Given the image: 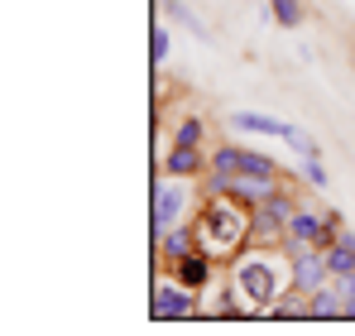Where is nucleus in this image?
Here are the masks:
<instances>
[{
  "instance_id": "f257e3e1",
  "label": "nucleus",
  "mask_w": 355,
  "mask_h": 336,
  "mask_svg": "<svg viewBox=\"0 0 355 336\" xmlns=\"http://www.w3.org/2000/svg\"><path fill=\"white\" fill-rule=\"evenodd\" d=\"M254 230V207L236 197V192H211L202 221H197V250H207L211 260L221 255H236L240 240Z\"/></svg>"
},
{
  "instance_id": "f03ea898",
  "label": "nucleus",
  "mask_w": 355,
  "mask_h": 336,
  "mask_svg": "<svg viewBox=\"0 0 355 336\" xmlns=\"http://www.w3.org/2000/svg\"><path fill=\"white\" fill-rule=\"evenodd\" d=\"M279 288H284V274H279L274 260H264V255H240L236 260V293L250 303V308L274 303Z\"/></svg>"
},
{
  "instance_id": "7ed1b4c3",
  "label": "nucleus",
  "mask_w": 355,
  "mask_h": 336,
  "mask_svg": "<svg viewBox=\"0 0 355 336\" xmlns=\"http://www.w3.org/2000/svg\"><path fill=\"white\" fill-rule=\"evenodd\" d=\"M231 125H236V130H250V135H274V140H284L288 149H297L302 159H312V154H317V140H312L307 130L288 125V120H274V115H254V111H236V115H231Z\"/></svg>"
},
{
  "instance_id": "20e7f679",
  "label": "nucleus",
  "mask_w": 355,
  "mask_h": 336,
  "mask_svg": "<svg viewBox=\"0 0 355 336\" xmlns=\"http://www.w3.org/2000/svg\"><path fill=\"white\" fill-rule=\"evenodd\" d=\"M211 168L216 173H250V178H279L274 159H264L259 149H240V144H221L211 154Z\"/></svg>"
},
{
  "instance_id": "39448f33",
  "label": "nucleus",
  "mask_w": 355,
  "mask_h": 336,
  "mask_svg": "<svg viewBox=\"0 0 355 336\" xmlns=\"http://www.w3.org/2000/svg\"><path fill=\"white\" fill-rule=\"evenodd\" d=\"M288 221H293V207H288V197H284L279 187L254 202V235H279Z\"/></svg>"
},
{
  "instance_id": "423d86ee",
  "label": "nucleus",
  "mask_w": 355,
  "mask_h": 336,
  "mask_svg": "<svg viewBox=\"0 0 355 336\" xmlns=\"http://www.w3.org/2000/svg\"><path fill=\"white\" fill-rule=\"evenodd\" d=\"M288 235L293 240H307V245H331V235H336V226L327 221V217H317V212H293V221H288Z\"/></svg>"
},
{
  "instance_id": "0eeeda50",
  "label": "nucleus",
  "mask_w": 355,
  "mask_h": 336,
  "mask_svg": "<svg viewBox=\"0 0 355 336\" xmlns=\"http://www.w3.org/2000/svg\"><path fill=\"white\" fill-rule=\"evenodd\" d=\"M178 212H182V187H173V183H159V187H154V235L173 230Z\"/></svg>"
},
{
  "instance_id": "6e6552de",
  "label": "nucleus",
  "mask_w": 355,
  "mask_h": 336,
  "mask_svg": "<svg viewBox=\"0 0 355 336\" xmlns=\"http://www.w3.org/2000/svg\"><path fill=\"white\" fill-rule=\"evenodd\" d=\"M192 312V293H187V283L173 288V283H159L154 288V317L159 322H168V317H187Z\"/></svg>"
},
{
  "instance_id": "1a4fd4ad",
  "label": "nucleus",
  "mask_w": 355,
  "mask_h": 336,
  "mask_svg": "<svg viewBox=\"0 0 355 336\" xmlns=\"http://www.w3.org/2000/svg\"><path fill=\"white\" fill-rule=\"evenodd\" d=\"M327 269H331V279H336V274H355V235L351 230H336V235H331V245H327Z\"/></svg>"
},
{
  "instance_id": "9d476101",
  "label": "nucleus",
  "mask_w": 355,
  "mask_h": 336,
  "mask_svg": "<svg viewBox=\"0 0 355 336\" xmlns=\"http://www.w3.org/2000/svg\"><path fill=\"white\" fill-rule=\"evenodd\" d=\"M178 279L187 283V288H202V283L211 279V255L207 250H192L187 260H178Z\"/></svg>"
},
{
  "instance_id": "9b49d317",
  "label": "nucleus",
  "mask_w": 355,
  "mask_h": 336,
  "mask_svg": "<svg viewBox=\"0 0 355 336\" xmlns=\"http://www.w3.org/2000/svg\"><path fill=\"white\" fill-rule=\"evenodd\" d=\"M164 168H168V178H192V173L202 168V154L187 149V144H173V154L164 159Z\"/></svg>"
},
{
  "instance_id": "f8f14e48",
  "label": "nucleus",
  "mask_w": 355,
  "mask_h": 336,
  "mask_svg": "<svg viewBox=\"0 0 355 336\" xmlns=\"http://www.w3.org/2000/svg\"><path fill=\"white\" fill-rule=\"evenodd\" d=\"M159 245H164L168 260H187V255H192V235H187V230H164Z\"/></svg>"
},
{
  "instance_id": "ddd939ff",
  "label": "nucleus",
  "mask_w": 355,
  "mask_h": 336,
  "mask_svg": "<svg viewBox=\"0 0 355 336\" xmlns=\"http://www.w3.org/2000/svg\"><path fill=\"white\" fill-rule=\"evenodd\" d=\"M269 10H274V19L284 29H293L297 19H302V0H269Z\"/></svg>"
},
{
  "instance_id": "4468645a",
  "label": "nucleus",
  "mask_w": 355,
  "mask_h": 336,
  "mask_svg": "<svg viewBox=\"0 0 355 336\" xmlns=\"http://www.w3.org/2000/svg\"><path fill=\"white\" fill-rule=\"evenodd\" d=\"M149 58H154V67H164L168 62V29L159 24V29H149Z\"/></svg>"
},
{
  "instance_id": "2eb2a0df",
  "label": "nucleus",
  "mask_w": 355,
  "mask_h": 336,
  "mask_svg": "<svg viewBox=\"0 0 355 336\" xmlns=\"http://www.w3.org/2000/svg\"><path fill=\"white\" fill-rule=\"evenodd\" d=\"M173 144H187V149H197V144H202V120H192V115H187V120L178 125Z\"/></svg>"
},
{
  "instance_id": "dca6fc26",
  "label": "nucleus",
  "mask_w": 355,
  "mask_h": 336,
  "mask_svg": "<svg viewBox=\"0 0 355 336\" xmlns=\"http://www.w3.org/2000/svg\"><path fill=\"white\" fill-rule=\"evenodd\" d=\"M168 15H173L178 24H187V29H192V34H202V39H207V29H202V19H197V15H192V10H187V5H178V0H168Z\"/></svg>"
},
{
  "instance_id": "f3484780",
  "label": "nucleus",
  "mask_w": 355,
  "mask_h": 336,
  "mask_svg": "<svg viewBox=\"0 0 355 336\" xmlns=\"http://www.w3.org/2000/svg\"><path fill=\"white\" fill-rule=\"evenodd\" d=\"M336 288L346 298V317H355V274H336Z\"/></svg>"
},
{
  "instance_id": "a211bd4d",
  "label": "nucleus",
  "mask_w": 355,
  "mask_h": 336,
  "mask_svg": "<svg viewBox=\"0 0 355 336\" xmlns=\"http://www.w3.org/2000/svg\"><path fill=\"white\" fill-rule=\"evenodd\" d=\"M302 173H307V183H312V187H327V168L317 164V154H312V159H302Z\"/></svg>"
},
{
  "instance_id": "6ab92c4d",
  "label": "nucleus",
  "mask_w": 355,
  "mask_h": 336,
  "mask_svg": "<svg viewBox=\"0 0 355 336\" xmlns=\"http://www.w3.org/2000/svg\"><path fill=\"white\" fill-rule=\"evenodd\" d=\"M274 317H312V308H302V298H288L274 308Z\"/></svg>"
}]
</instances>
